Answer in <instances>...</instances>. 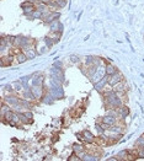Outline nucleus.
Instances as JSON below:
<instances>
[{
    "label": "nucleus",
    "instance_id": "33",
    "mask_svg": "<svg viewBox=\"0 0 144 161\" xmlns=\"http://www.w3.org/2000/svg\"><path fill=\"white\" fill-rule=\"evenodd\" d=\"M136 146L138 147V146H144V137L142 135L140 138H138L137 139V141H136Z\"/></svg>",
    "mask_w": 144,
    "mask_h": 161
},
{
    "label": "nucleus",
    "instance_id": "26",
    "mask_svg": "<svg viewBox=\"0 0 144 161\" xmlns=\"http://www.w3.org/2000/svg\"><path fill=\"white\" fill-rule=\"evenodd\" d=\"M56 4H57V8L58 9H64L65 6L68 5V0H54Z\"/></svg>",
    "mask_w": 144,
    "mask_h": 161
},
{
    "label": "nucleus",
    "instance_id": "3",
    "mask_svg": "<svg viewBox=\"0 0 144 161\" xmlns=\"http://www.w3.org/2000/svg\"><path fill=\"white\" fill-rule=\"evenodd\" d=\"M106 85H109V75L106 74L105 75L100 81H97V83H95L94 84V89L97 91V92H102L103 90H106Z\"/></svg>",
    "mask_w": 144,
    "mask_h": 161
},
{
    "label": "nucleus",
    "instance_id": "31",
    "mask_svg": "<svg viewBox=\"0 0 144 161\" xmlns=\"http://www.w3.org/2000/svg\"><path fill=\"white\" fill-rule=\"evenodd\" d=\"M137 157H138V159H144V147L138 146V150H137Z\"/></svg>",
    "mask_w": 144,
    "mask_h": 161
},
{
    "label": "nucleus",
    "instance_id": "13",
    "mask_svg": "<svg viewBox=\"0 0 144 161\" xmlns=\"http://www.w3.org/2000/svg\"><path fill=\"white\" fill-rule=\"evenodd\" d=\"M52 95H53V97H54V100H60V99H63L64 97V91H63V89L62 87H52V90L49 91Z\"/></svg>",
    "mask_w": 144,
    "mask_h": 161
},
{
    "label": "nucleus",
    "instance_id": "14",
    "mask_svg": "<svg viewBox=\"0 0 144 161\" xmlns=\"http://www.w3.org/2000/svg\"><path fill=\"white\" fill-rule=\"evenodd\" d=\"M22 99L29 100V101H31V102L36 101V97H35V95H33L31 87H30V89H23V90H22Z\"/></svg>",
    "mask_w": 144,
    "mask_h": 161
},
{
    "label": "nucleus",
    "instance_id": "15",
    "mask_svg": "<svg viewBox=\"0 0 144 161\" xmlns=\"http://www.w3.org/2000/svg\"><path fill=\"white\" fill-rule=\"evenodd\" d=\"M101 120H102V122H105V123H107L110 127L111 126H115L116 123H118V118H116L113 116H110V114H106L105 117H102Z\"/></svg>",
    "mask_w": 144,
    "mask_h": 161
},
{
    "label": "nucleus",
    "instance_id": "17",
    "mask_svg": "<svg viewBox=\"0 0 144 161\" xmlns=\"http://www.w3.org/2000/svg\"><path fill=\"white\" fill-rule=\"evenodd\" d=\"M27 59H29V58H27V56L25 54L23 50H20L17 54H15V62H16L17 64H23Z\"/></svg>",
    "mask_w": 144,
    "mask_h": 161
},
{
    "label": "nucleus",
    "instance_id": "24",
    "mask_svg": "<svg viewBox=\"0 0 144 161\" xmlns=\"http://www.w3.org/2000/svg\"><path fill=\"white\" fill-rule=\"evenodd\" d=\"M128 155V150L124 149V150H121L120 153H117V159H118V161H126V157Z\"/></svg>",
    "mask_w": 144,
    "mask_h": 161
},
{
    "label": "nucleus",
    "instance_id": "27",
    "mask_svg": "<svg viewBox=\"0 0 144 161\" xmlns=\"http://www.w3.org/2000/svg\"><path fill=\"white\" fill-rule=\"evenodd\" d=\"M94 60H95V57H94V56H87V57H85V65H86V66L94 65Z\"/></svg>",
    "mask_w": 144,
    "mask_h": 161
},
{
    "label": "nucleus",
    "instance_id": "4",
    "mask_svg": "<svg viewBox=\"0 0 144 161\" xmlns=\"http://www.w3.org/2000/svg\"><path fill=\"white\" fill-rule=\"evenodd\" d=\"M20 100H21V99H19V96L15 95V93H8V95L3 99V101H4L5 103L10 105L11 107H14V106L19 105V103H20Z\"/></svg>",
    "mask_w": 144,
    "mask_h": 161
},
{
    "label": "nucleus",
    "instance_id": "12",
    "mask_svg": "<svg viewBox=\"0 0 144 161\" xmlns=\"http://www.w3.org/2000/svg\"><path fill=\"white\" fill-rule=\"evenodd\" d=\"M23 52H25V54L27 56L29 59H35V58L37 57V54H38V52L36 50V48H35L33 46H30V47H27V48H25Z\"/></svg>",
    "mask_w": 144,
    "mask_h": 161
},
{
    "label": "nucleus",
    "instance_id": "20",
    "mask_svg": "<svg viewBox=\"0 0 144 161\" xmlns=\"http://www.w3.org/2000/svg\"><path fill=\"white\" fill-rule=\"evenodd\" d=\"M12 110V107L10 106V105H8V103H5L4 101H2V110H0V114H2V118H4V116L9 112V111H11Z\"/></svg>",
    "mask_w": 144,
    "mask_h": 161
},
{
    "label": "nucleus",
    "instance_id": "37",
    "mask_svg": "<svg viewBox=\"0 0 144 161\" xmlns=\"http://www.w3.org/2000/svg\"><path fill=\"white\" fill-rule=\"evenodd\" d=\"M41 3H43V4H47V5H49L52 2H53V0H40Z\"/></svg>",
    "mask_w": 144,
    "mask_h": 161
},
{
    "label": "nucleus",
    "instance_id": "18",
    "mask_svg": "<svg viewBox=\"0 0 144 161\" xmlns=\"http://www.w3.org/2000/svg\"><path fill=\"white\" fill-rule=\"evenodd\" d=\"M105 69H106V74L110 76V75H113L115 73L118 71V69L112 64V63H105Z\"/></svg>",
    "mask_w": 144,
    "mask_h": 161
},
{
    "label": "nucleus",
    "instance_id": "5",
    "mask_svg": "<svg viewBox=\"0 0 144 161\" xmlns=\"http://www.w3.org/2000/svg\"><path fill=\"white\" fill-rule=\"evenodd\" d=\"M21 9L23 10V14H25V16H30V15H32V12L36 10V5L35 4H31L30 2H23L22 4H21Z\"/></svg>",
    "mask_w": 144,
    "mask_h": 161
},
{
    "label": "nucleus",
    "instance_id": "32",
    "mask_svg": "<svg viewBox=\"0 0 144 161\" xmlns=\"http://www.w3.org/2000/svg\"><path fill=\"white\" fill-rule=\"evenodd\" d=\"M68 160H69V161H81V159H80L79 156H78V154L74 153V151H73V154L68 157Z\"/></svg>",
    "mask_w": 144,
    "mask_h": 161
},
{
    "label": "nucleus",
    "instance_id": "22",
    "mask_svg": "<svg viewBox=\"0 0 144 161\" xmlns=\"http://www.w3.org/2000/svg\"><path fill=\"white\" fill-rule=\"evenodd\" d=\"M36 9L37 10H40L42 14H44V12H48V11H51V9H49V6L47 5V4H43V3H40V4H37L36 5Z\"/></svg>",
    "mask_w": 144,
    "mask_h": 161
},
{
    "label": "nucleus",
    "instance_id": "6",
    "mask_svg": "<svg viewBox=\"0 0 144 161\" xmlns=\"http://www.w3.org/2000/svg\"><path fill=\"white\" fill-rule=\"evenodd\" d=\"M14 62H15V56L14 54H6V56H3L2 59H0V65H2V68H5V66L12 65Z\"/></svg>",
    "mask_w": 144,
    "mask_h": 161
},
{
    "label": "nucleus",
    "instance_id": "25",
    "mask_svg": "<svg viewBox=\"0 0 144 161\" xmlns=\"http://www.w3.org/2000/svg\"><path fill=\"white\" fill-rule=\"evenodd\" d=\"M32 17H33V20H42V17H43V14L40 11V10H35L33 12H32Z\"/></svg>",
    "mask_w": 144,
    "mask_h": 161
},
{
    "label": "nucleus",
    "instance_id": "10",
    "mask_svg": "<svg viewBox=\"0 0 144 161\" xmlns=\"http://www.w3.org/2000/svg\"><path fill=\"white\" fill-rule=\"evenodd\" d=\"M32 86H43L44 84V76L38 74V73H35L32 75Z\"/></svg>",
    "mask_w": 144,
    "mask_h": 161
},
{
    "label": "nucleus",
    "instance_id": "39",
    "mask_svg": "<svg viewBox=\"0 0 144 161\" xmlns=\"http://www.w3.org/2000/svg\"><path fill=\"white\" fill-rule=\"evenodd\" d=\"M143 137H144V134H143Z\"/></svg>",
    "mask_w": 144,
    "mask_h": 161
},
{
    "label": "nucleus",
    "instance_id": "34",
    "mask_svg": "<svg viewBox=\"0 0 144 161\" xmlns=\"http://www.w3.org/2000/svg\"><path fill=\"white\" fill-rule=\"evenodd\" d=\"M70 60H72V63H79L80 62V59H79V57H78V56H72Z\"/></svg>",
    "mask_w": 144,
    "mask_h": 161
},
{
    "label": "nucleus",
    "instance_id": "23",
    "mask_svg": "<svg viewBox=\"0 0 144 161\" xmlns=\"http://www.w3.org/2000/svg\"><path fill=\"white\" fill-rule=\"evenodd\" d=\"M84 150H86V147H85L83 144H78V143H75V144L73 145V151L76 153V154H79V153H81V151H84Z\"/></svg>",
    "mask_w": 144,
    "mask_h": 161
},
{
    "label": "nucleus",
    "instance_id": "7",
    "mask_svg": "<svg viewBox=\"0 0 144 161\" xmlns=\"http://www.w3.org/2000/svg\"><path fill=\"white\" fill-rule=\"evenodd\" d=\"M48 29H49V32H63L64 26L59 20H56L48 25Z\"/></svg>",
    "mask_w": 144,
    "mask_h": 161
},
{
    "label": "nucleus",
    "instance_id": "28",
    "mask_svg": "<svg viewBox=\"0 0 144 161\" xmlns=\"http://www.w3.org/2000/svg\"><path fill=\"white\" fill-rule=\"evenodd\" d=\"M12 86H14V84H6V85L4 86V89H3V90L6 92V95H8V93H14L15 89L12 87Z\"/></svg>",
    "mask_w": 144,
    "mask_h": 161
},
{
    "label": "nucleus",
    "instance_id": "1",
    "mask_svg": "<svg viewBox=\"0 0 144 161\" xmlns=\"http://www.w3.org/2000/svg\"><path fill=\"white\" fill-rule=\"evenodd\" d=\"M59 17H60V12L59 11H48V12H44L43 14L42 20H43V22L46 25H49L51 22H53L56 20H59Z\"/></svg>",
    "mask_w": 144,
    "mask_h": 161
},
{
    "label": "nucleus",
    "instance_id": "38",
    "mask_svg": "<svg viewBox=\"0 0 144 161\" xmlns=\"http://www.w3.org/2000/svg\"><path fill=\"white\" fill-rule=\"evenodd\" d=\"M107 161H118V159H117V156L116 157H107Z\"/></svg>",
    "mask_w": 144,
    "mask_h": 161
},
{
    "label": "nucleus",
    "instance_id": "29",
    "mask_svg": "<svg viewBox=\"0 0 144 161\" xmlns=\"http://www.w3.org/2000/svg\"><path fill=\"white\" fill-rule=\"evenodd\" d=\"M14 86H15V91L16 92H21L23 90V85H22V83L20 81V80H19V81H15L14 83Z\"/></svg>",
    "mask_w": 144,
    "mask_h": 161
},
{
    "label": "nucleus",
    "instance_id": "36",
    "mask_svg": "<svg viewBox=\"0 0 144 161\" xmlns=\"http://www.w3.org/2000/svg\"><path fill=\"white\" fill-rule=\"evenodd\" d=\"M27 2H30L31 4H35V5H37V4H40V3H41L40 0H27Z\"/></svg>",
    "mask_w": 144,
    "mask_h": 161
},
{
    "label": "nucleus",
    "instance_id": "35",
    "mask_svg": "<svg viewBox=\"0 0 144 161\" xmlns=\"http://www.w3.org/2000/svg\"><path fill=\"white\" fill-rule=\"evenodd\" d=\"M53 66H54V68H60L62 69V66H63V64H62V62H54V64H53Z\"/></svg>",
    "mask_w": 144,
    "mask_h": 161
},
{
    "label": "nucleus",
    "instance_id": "21",
    "mask_svg": "<svg viewBox=\"0 0 144 161\" xmlns=\"http://www.w3.org/2000/svg\"><path fill=\"white\" fill-rule=\"evenodd\" d=\"M123 128H124V126H120L118 123H116L115 126H111V127H110L109 132H110V133H121V134H122Z\"/></svg>",
    "mask_w": 144,
    "mask_h": 161
},
{
    "label": "nucleus",
    "instance_id": "19",
    "mask_svg": "<svg viewBox=\"0 0 144 161\" xmlns=\"http://www.w3.org/2000/svg\"><path fill=\"white\" fill-rule=\"evenodd\" d=\"M48 37L52 39V41L56 43H58L60 41V37H62V32H48Z\"/></svg>",
    "mask_w": 144,
    "mask_h": 161
},
{
    "label": "nucleus",
    "instance_id": "2",
    "mask_svg": "<svg viewBox=\"0 0 144 161\" xmlns=\"http://www.w3.org/2000/svg\"><path fill=\"white\" fill-rule=\"evenodd\" d=\"M122 80H124V76H123V74L118 70L117 73H115L113 75H110V76H109V85H110L111 87H113L116 84H118L120 81H122Z\"/></svg>",
    "mask_w": 144,
    "mask_h": 161
},
{
    "label": "nucleus",
    "instance_id": "9",
    "mask_svg": "<svg viewBox=\"0 0 144 161\" xmlns=\"http://www.w3.org/2000/svg\"><path fill=\"white\" fill-rule=\"evenodd\" d=\"M83 133V141L84 143H86V144H94L95 143V135L93 133H91L90 130H87V129H85V130H83L81 132Z\"/></svg>",
    "mask_w": 144,
    "mask_h": 161
},
{
    "label": "nucleus",
    "instance_id": "16",
    "mask_svg": "<svg viewBox=\"0 0 144 161\" xmlns=\"http://www.w3.org/2000/svg\"><path fill=\"white\" fill-rule=\"evenodd\" d=\"M112 89H113L116 92H127V90H128V85L126 84L124 80H122V81H120L118 84H116Z\"/></svg>",
    "mask_w": 144,
    "mask_h": 161
},
{
    "label": "nucleus",
    "instance_id": "11",
    "mask_svg": "<svg viewBox=\"0 0 144 161\" xmlns=\"http://www.w3.org/2000/svg\"><path fill=\"white\" fill-rule=\"evenodd\" d=\"M117 111H118V119H121V120H124L129 116V108H128V106H126V105L120 107Z\"/></svg>",
    "mask_w": 144,
    "mask_h": 161
},
{
    "label": "nucleus",
    "instance_id": "8",
    "mask_svg": "<svg viewBox=\"0 0 144 161\" xmlns=\"http://www.w3.org/2000/svg\"><path fill=\"white\" fill-rule=\"evenodd\" d=\"M43 87H44V85H43V86H32V87H31L33 95H35V97H36V101H37V100L41 101V100L43 99L44 93H46Z\"/></svg>",
    "mask_w": 144,
    "mask_h": 161
},
{
    "label": "nucleus",
    "instance_id": "30",
    "mask_svg": "<svg viewBox=\"0 0 144 161\" xmlns=\"http://www.w3.org/2000/svg\"><path fill=\"white\" fill-rule=\"evenodd\" d=\"M44 44H46V46H47L48 48H52V47L54 46V42L52 41V39H51V38H49L48 36H47V37L44 38Z\"/></svg>",
    "mask_w": 144,
    "mask_h": 161
}]
</instances>
